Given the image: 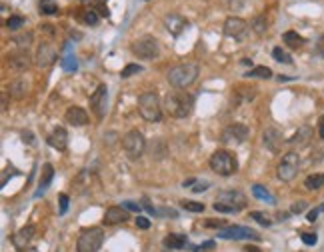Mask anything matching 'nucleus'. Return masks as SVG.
<instances>
[{
  "instance_id": "f257e3e1",
  "label": "nucleus",
  "mask_w": 324,
  "mask_h": 252,
  "mask_svg": "<svg viewBox=\"0 0 324 252\" xmlns=\"http://www.w3.org/2000/svg\"><path fill=\"white\" fill-rule=\"evenodd\" d=\"M194 108V96L188 92H168L164 96V110L172 118H186Z\"/></svg>"
},
{
  "instance_id": "f03ea898",
  "label": "nucleus",
  "mask_w": 324,
  "mask_h": 252,
  "mask_svg": "<svg viewBox=\"0 0 324 252\" xmlns=\"http://www.w3.org/2000/svg\"><path fill=\"white\" fill-rule=\"evenodd\" d=\"M198 72H200V70H198V64H194V62H184V64H178V66L170 68L168 74H166V78H168V82L172 84L174 88H188L190 84L196 82Z\"/></svg>"
},
{
  "instance_id": "7ed1b4c3",
  "label": "nucleus",
  "mask_w": 324,
  "mask_h": 252,
  "mask_svg": "<svg viewBox=\"0 0 324 252\" xmlns=\"http://www.w3.org/2000/svg\"><path fill=\"white\" fill-rule=\"evenodd\" d=\"M160 98L156 92H142L138 96V112L146 122H158L162 118Z\"/></svg>"
},
{
  "instance_id": "20e7f679",
  "label": "nucleus",
  "mask_w": 324,
  "mask_h": 252,
  "mask_svg": "<svg viewBox=\"0 0 324 252\" xmlns=\"http://www.w3.org/2000/svg\"><path fill=\"white\" fill-rule=\"evenodd\" d=\"M122 148L130 160H138L146 150V138L140 130H128L122 136Z\"/></svg>"
},
{
  "instance_id": "39448f33",
  "label": "nucleus",
  "mask_w": 324,
  "mask_h": 252,
  "mask_svg": "<svg viewBox=\"0 0 324 252\" xmlns=\"http://www.w3.org/2000/svg\"><path fill=\"white\" fill-rule=\"evenodd\" d=\"M104 242V232L98 226L84 228L76 242V252H98Z\"/></svg>"
},
{
  "instance_id": "423d86ee",
  "label": "nucleus",
  "mask_w": 324,
  "mask_h": 252,
  "mask_svg": "<svg viewBox=\"0 0 324 252\" xmlns=\"http://www.w3.org/2000/svg\"><path fill=\"white\" fill-rule=\"evenodd\" d=\"M210 168L220 174V176H230L236 172L238 162H236V156L228 150H216L212 156H210Z\"/></svg>"
},
{
  "instance_id": "0eeeda50",
  "label": "nucleus",
  "mask_w": 324,
  "mask_h": 252,
  "mask_svg": "<svg viewBox=\"0 0 324 252\" xmlns=\"http://www.w3.org/2000/svg\"><path fill=\"white\" fill-rule=\"evenodd\" d=\"M132 54L142 58V60H150V58H156L160 54V46H158V40L154 36H140L132 42L130 46Z\"/></svg>"
},
{
  "instance_id": "6e6552de",
  "label": "nucleus",
  "mask_w": 324,
  "mask_h": 252,
  "mask_svg": "<svg viewBox=\"0 0 324 252\" xmlns=\"http://www.w3.org/2000/svg\"><path fill=\"white\" fill-rule=\"evenodd\" d=\"M298 168H300V156H298L296 152H288V154H284L282 162L278 164L276 174H278V178H280L282 182H290V180L296 178Z\"/></svg>"
},
{
  "instance_id": "1a4fd4ad",
  "label": "nucleus",
  "mask_w": 324,
  "mask_h": 252,
  "mask_svg": "<svg viewBox=\"0 0 324 252\" xmlns=\"http://www.w3.org/2000/svg\"><path fill=\"white\" fill-rule=\"evenodd\" d=\"M218 238H226V240H260V234L248 226H226L222 230H218Z\"/></svg>"
},
{
  "instance_id": "9d476101",
  "label": "nucleus",
  "mask_w": 324,
  "mask_h": 252,
  "mask_svg": "<svg viewBox=\"0 0 324 252\" xmlns=\"http://www.w3.org/2000/svg\"><path fill=\"white\" fill-rule=\"evenodd\" d=\"M248 134H250L248 126L242 124V122H234V124H228L222 130L220 140L224 144H242L244 140L248 138Z\"/></svg>"
},
{
  "instance_id": "9b49d317",
  "label": "nucleus",
  "mask_w": 324,
  "mask_h": 252,
  "mask_svg": "<svg viewBox=\"0 0 324 252\" xmlns=\"http://www.w3.org/2000/svg\"><path fill=\"white\" fill-rule=\"evenodd\" d=\"M106 104H108V88H106V84H100L90 96V108L98 120H102L106 116Z\"/></svg>"
},
{
  "instance_id": "f8f14e48",
  "label": "nucleus",
  "mask_w": 324,
  "mask_h": 252,
  "mask_svg": "<svg viewBox=\"0 0 324 252\" xmlns=\"http://www.w3.org/2000/svg\"><path fill=\"white\" fill-rule=\"evenodd\" d=\"M222 30L230 38H242L246 34V30H248V22L242 20L240 16H228L224 20V24H222Z\"/></svg>"
},
{
  "instance_id": "ddd939ff",
  "label": "nucleus",
  "mask_w": 324,
  "mask_h": 252,
  "mask_svg": "<svg viewBox=\"0 0 324 252\" xmlns=\"http://www.w3.org/2000/svg\"><path fill=\"white\" fill-rule=\"evenodd\" d=\"M58 58V50L54 44L50 42H42L36 52V66L38 68H48L50 64H54V60Z\"/></svg>"
},
{
  "instance_id": "4468645a",
  "label": "nucleus",
  "mask_w": 324,
  "mask_h": 252,
  "mask_svg": "<svg viewBox=\"0 0 324 252\" xmlns=\"http://www.w3.org/2000/svg\"><path fill=\"white\" fill-rule=\"evenodd\" d=\"M188 24H190V22H188L182 14H178V12H170V14L164 16V28H166L172 36H178Z\"/></svg>"
},
{
  "instance_id": "2eb2a0df",
  "label": "nucleus",
  "mask_w": 324,
  "mask_h": 252,
  "mask_svg": "<svg viewBox=\"0 0 324 252\" xmlns=\"http://www.w3.org/2000/svg\"><path fill=\"white\" fill-rule=\"evenodd\" d=\"M216 202H224V204L234 206L236 210H242L246 206V196L240 190H222V192H218Z\"/></svg>"
},
{
  "instance_id": "dca6fc26",
  "label": "nucleus",
  "mask_w": 324,
  "mask_h": 252,
  "mask_svg": "<svg viewBox=\"0 0 324 252\" xmlns=\"http://www.w3.org/2000/svg\"><path fill=\"white\" fill-rule=\"evenodd\" d=\"M262 140H264V146L270 150V152H280L282 150V144H284V136L280 130L276 128H266L264 134H262Z\"/></svg>"
},
{
  "instance_id": "f3484780",
  "label": "nucleus",
  "mask_w": 324,
  "mask_h": 252,
  "mask_svg": "<svg viewBox=\"0 0 324 252\" xmlns=\"http://www.w3.org/2000/svg\"><path fill=\"white\" fill-rule=\"evenodd\" d=\"M8 66L16 72H24L30 68V54L28 50H16L8 56Z\"/></svg>"
},
{
  "instance_id": "a211bd4d",
  "label": "nucleus",
  "mask_w": 324,
  "mask_h": 252,
  "mask_svg": "<svg viewBox=\"0 0 324 252\" xmlns=\"http://www.w3.org/2000/svg\"><path fill=\"white\" fill-rule=\"evenodd\" d=\"M34 226H24V228H20L14 236H12V244H14V248L16 250H28V244L32 242V238H34Z\"/></svg>"
},
{
  "instance_id": "6ab92c4d",
  "label": "nucleus",
  "mask_w": 324,
  "mask_h": 252,
  "mask_svg": "<svg viewBox=\"0 0 324 252\" xmlns=\"http://www.w3.org/2000/svg\"><path fill=\"white\" fill-rule=\"evenodd\" d=\"M48 144L52 148H56V150H66V146H68V132H66V128H62V126L54 128L50 132V136H48Z\"/></svg>"
},
{
  "instance_id": "aec40b11",
  "label": "nucleus",
  "mask_w": 324,
  "mask_h": 252,
  "mask_svg": "<svg viewBox=\"0 0 324 252\" xmlns=\"http://www.w3.org/2000/svg\"><path fill=\"white\" fill-rule=\"evenodd\" d=\"M128 220V212L124 206H110V208L104 212V224L108 226H114V224H120V222H126Z\"/></svg>"
},
{
  "instance_id": "412c9836",
  "label": "nucleus",
  "mask_w": 324,
  "mask_h": 252,
  "mask_svg": "<svg viewBox=\"0 0 324 252\" xmlns=\"http://www.w3.org/2000/svg\"><path fill=\"white\" fill-rule=\"evenodd\" d=\"M64 118H66L68 124H72V126L88 124V112H86L84 108H80V106H70V108L66 110Z\"/></svg>"
},
{
  "instance_id": "4be33fe9",
  "label": "nucleus",
  "mask_w": 324,
  "mask_h": 252,
  "mask_svg": "<svg viewBox=\"0 0 324 252\" xmlns=\"http://www.w3.org/2000/svg\"><path fill=\"white\" fill-rule=\"evenodd\" d=\"M312 136H314V130L310 128V126H300L298 130H296V134L288 140L292 146H298V148H302V146H306V144H310V140H312Z\"/></svg>"
},
{
  "instance_id": "5701e85b",
  "label": "nucleus",
  "mask_w": 324,
  "mask_h": 252,
  "mask_svg": "<svg viewBox=\"0 0 324 252\" xmlns=\"http://www.w3.org/2000/svg\"><path fill=\"white\" fill-rule=\"evenodd\" d=\"M164 246H166L168 250H180V248H186V246H188V240H186V236H182V234H168V236L164 238Z\"/></svg>"
},
{
  "instance_id": "b1692460",
  "label": "nucleus",
  "mask_w": 324,
  "mask_h": 252,
  "mask_svg": "<svg viewBox=\"0 0 324 252\" xmlns=\"http://www.w3.org/2000/svg\"><path fill=\"white\" fill-rule=\"evenodd\" d=\"M148 148V152H150V156H152V160H162L164 156H166V152H168V148H166V142L162 140V138H156L150 146H146Z\"/></svg>"
},
{
  "instance_id": "393cba45",
  "label": "nucleus",
  "mask_w": 324,
  "mask_h": 252,
  "mask_svg": "<svg viewBox=\"0 0 324 252\" xmlns=\"http://www.w3.org/2000/svg\"><path fill=\"white\" fill-rule=\"evenodd\" d=\"M52 176H54V166H52V164H44V166H42V176H40V184H38V192H36V196H40L42 192L48 188V184H50Z\"/></svg>"
},
{
  "instance_id": "a878e982",
  "label": "nucleus",
  "mask_w": 324,
  "mask_h": 252,
  "mask_svg": "<svg viewBox=\"0 0 324 252\" xmlns=\"http://www.w3.org/2000/svg\"><path fill=\"white\" fill-rule=\"evenodd\" d=\"M282 42L288 46V48H292V50H296V48H300L302 44H304V38L298 34V32H294V30H288V32H284L282 34Z\"/></svg>"
},
{
  "instance_id": "bb28decb",
  "label": "nucleus",
  "mask_w": 324,
  "mask_h": 252,
  "mask_svg": "<svg viewBox=\"0 0 324 252\" xmlns=\"http://www.w3.org/2000/svg\"><path fill=\"white\" fill-rule=\"evenodd\" d=\"M250 28L258 34V36H262L266 30H268V20H266V14H258V16H254L252 20H250Z\"/></svg>"
},
{
  "instance_id": "cd10ccee",
  "label": "nucleus",
  "mask_w": 324,
  "mask_h": 252,
  "mask_svg": "<svg viewBox=\"0 0 324 252\" xmlns=\"http://www.w3.org/2000/svg\"><path fill=\"white\" fill-rule=\"evenodd\" d=\"M32 32H22V34H16L10 38V44L18 46V50H28V46L32 44Z\"/></svg>"
},
{
  "instance_id": "c85d7f7f",
  "label": "nucleus",
  "mask_w": 324,
  "mask_h": 252,
  "mask_svg": "<svg viewBox=\"0 0 324 252\" xmlns=\"http://www.w3.org/2000/svg\"><path fill=\"white\" fill-rule=\"evenodd\" d=\"M182 186H184V188H190L192 192H204V190H208L210 182H208V180H198V178H188V180L182 182Z\"/></svg>"
},
{
  "instance_id": "c756f323",
  "label": "nucleus",
  "mask_w": 324,
  "mask_h": 252,
  "mask_svg": "<svg viewBox=\"0 0 324 252\" xmlns=\"http://www.w3.org/2000/svg\"><path fill=\"white\" fill-rule=\"evenodd\" d=\"M84 6H88V8H94L100 16H108L110 12H108V6H106V2L108 0H80Z\"/></svg>"
},
{
  "instance_id": "7c9ffc66",
  "label": "nucleus",
  "mask_w": 324,
  "mask_h": 252,
  "mask_svg": "<svg viewBox=\"0 0 324 252\" xmlns=\"http://www.w3.org/2000/svg\"><path fill=\"white\" fill-rule=\"evenodd\" d=\"M304 186L308 190H318L324 186V172H316V174H310L306 180H304Z\"/></svg>"
},
{
  "instance_id": "2f4dec72",
  "label": "nucleus",
  "mask_w": 324,
  "mask_h": 252,
  "mask_svg": "<svg viewBox=\"0 0 324 252\" xmlns=\"http://www.w3.org/2000/svg\"><path fill=\"white\" fill-rule=\"evenodd\" d=\"M26 92H28L26 80L18 78V80H14V82L10 84V94H12L14 98H24V96H26Z\"/></svg>"
},
{
  "instance_id": "473e14b6",
  "label": "nucleus",
  "mask_w": 324,
  "mask_h": 252,
  "mask_svg": "<svg viewBox=\"0 0 324 252\" xmlns=\"http://www.w3.org/2000/svg\"><path fill=\"white\" fill-rule=\"evenodd\" d=\"M248 78H272V70L268 66H254L246 72Z\"/></svg>"
},
{
  "instance_id": "72a5a7b5",
  "label": "nucleus",
  "mask_w": 324,
  "mask_h": 252,
  "mask_svg": "<svg viewBox=\"0 0 324 252\" xmlns=\"http://www.w3.org/2000/svg\"><path fill=\"white\" fill-rule=\"evenodd\" d=\"M38 8H40V14H46V16H52L58 12V4L54 0H40Z\"/></svg>"
},
{
  "instance_id": "f704fd0d",
  "label": "nucleus",
  "mask_w": 324,
  "mask_h": 252,
  "mask_svg": "<svg viewBox=\"0 0 324 252\" xmlns=\"http://www.w3.org/2000/svg\"><path fill=\"white\" fill-rule=\"evenodd\" d=\"M252 194H254L256 198L264 200V202H266V200H268V202H272V200H274V198H272V194H270L262 184H254V186H252Z\"/></svg>"
},
{
  "instance_id": "c9c22d12",
  "label": "nucleus",
  "mask_w": 324,
  "mask_h": 252,
  "mask_svg": "<svg viewBox=\"0 0 324 252\" xmlns=\"http://www.w3.org/2000/svg\"><path fill=\"white\" fill-rule=\"evenodd\" d=\"M98 12L94 10V8H86V10H82L80 12V20L84 24H96L98 22Z\"/></svg>"
},
{
  "instance_id": "e433bc0d",
  "label": "nucleus",
  "mask_w": 324,
  "mask_h": 252,
  "mask_svg": "<svg viewBox=\"0 0 324 252\" xmlns=\"http://www.w3.org/2000/svg\"><path fill=\"white\" fill-rule=\"evenodd\" d=\"M272 56H274V60H278V62H282V64H292V56L284 50L282 46H276V48L272 50Z\"/></svg>"
},
{
  "instance_id": "4c0bfd02",
  "label": "nucleus",
  "mask_w": 324,
  "mask_h": 252,
  "mask_svg": "<svg viewBox=\"0 0 324 252\" xmlns=\"http://www.w3.org/2000/svg\"><path fill=\"white\" fill-rule=\"evenodd\" d=\"M144 68L140 66V64H126L124 68H122V72H120V76L122 78H130L132 74H138V72H142Z\"/></svg>"
},
{
  "instance_id": "58836bf2",
  "label": "nucleus",
  "mask_w": 324,
  "mask_h": 252,
  "mask_svg": "<svg viewBox=\"0 0 324 252\" xmlns=\"http://www.w3.org/2000/svg\"><path fill=\"white\" fill-rule=\"evenodd\" d=\"M22 26H24V18H22V16H10V18L6 20V28L12 30V32L18 30V28H22Z\"/></svg>"
},
{
  "instance_id": "ea45409f",
  "label": "nucleus",
  "mask_w": 324,
  "mask_h": 252,
  "mask_svg": "<svg viewBox=\"0 0 324 252\" xmlns=\"http://www.w3.org/2000/svg\"><path fill=\"white\" fill-rule=\"evenodd\" d=\"M180 206L188 212H204V204L202 202H194V200H182Z\"/></svg>"
},
{
  "instance_id": "a19ab883",
  "label": "nucleus",
  "mask_w": 324,
  "mask_h": 252,
  "mask_svg": "<svg viewBox=\"0 0 324 252\" xmlns=\"http://www.w3.org/2000/svg\"><path fill=\"white\" fill-rule=\"evenodd\" d=\"M250 218L258 220L262 226H270V224H272V218H270L266 212H258V210H256V212H250Z\"/></svg>"
},
{
  "instance_id": "79ce46f5",
  "label": "nucleus",
  "mask_w": 324,
  "mask_h": 252,
  "mask_svg": "<svg viewBox=\"0 0 324 252\" xmlns=\"http://www.w3.org/2000/svg\"><path fill=\"white\" fill-rule=\"evenodd\" d=\"M60 64H62V68H64V70H76V58H74L72 54L64 56V58L60 60Z\"/></svg>"
},
{
  "instance_id": "37998d69",
  "label": "nucleus",
  "mask_w": 324,
  "mask_h": 252,
  "mask_svg": "<svg viewBox=\"0 0 324 252\" xmlns=\"http://www.w3.org/2000/svg\"><path fill=\"white\" fill-rule=\"evenodd\" d=\"M300 238H302V242H304V244H308V246H314V244L318 242V236H316L314 232H302V234H300Z\"/></svg>"
},
{
  "instance_id": "c03bdc74",
  "label": "nucleus",
  "mask_w": 324,
  "mask_h": 252,
  "mask_svg": "<svg viewBox=\"0 0 324 252\" xmlns=\"http://www.w3.org/2000/svg\"><path fill=\"white\" fill-rule=\"evenodd\" d=\"M134 224H136L138 228H142V230H146V228H150V220H148L146 216H136V220H134Z\"/></svg>"
},
{
  "instance_id": "a18cd8bd",
  "label": "nucleus",
  "mask_w": 324,
  "mask_h": 252,
  "mask_svg": "<svg viewBox=\"0 0 324 252\" xmlns=\"http://www.w3.org/2000/svg\"><path fill=\"white\" fill-rule=\"evenodd\" d=\"M214 210H216V212H238V210L234 208V206H230V204H224V202H216V204H214Z\"/></svg>"
},
{
  "instance_id": "49530a36",
  "label": "nucleus",
  "mask_w": 324,
  "mask_h": 252,
  "mask_svg": "<svg viewBox=\"0 0 324 252\" xmlns=\"http://www.w3.org/2000/svg\"><path fill=\"white\" fill-rule=\"evenodd\" d=\"M306 206H308V204H306L304 200H298V202H294V204H292L290 212H292V214H300V212H304V210H306Z\"/></svg>"
},
{
  "instance_id": "de8ad7c7",
  "label": "nucleus",
  "mask_w": 324,
  "mask_h": 252,
  "mask_svg": "<svg viewBox=\"0 0 324 252\" xmlns=\"http://www.w3.org/2000/svg\"><path fill=\"white\" fill-rule=\"evenodd\" d=\"M212 248H214V240H208V242H202V244H198V246H192V250L194 252L212 250Z\"/></svg>"
},
{
  "instance_id": "09e8293b",
  "label": "nucleus",
  "mask_w": 324,
  "mask_h": 252,
  "mask_svg": "<svg viewBox=\"0 0 324 252\" xmlns=\"http://www.w3.org/2000/svg\"><path fill=\"white\" fill-rule=\"evenodd\" d=\"M58 200H60V214H64V212L68 210V196H66V194H60Z\"/></svg>"
},
{
  "instance_id": "8fccbe9b",
  "label": "nucleus",
  "mask_w": 324,
  "mask_h": 252,
  "mask_svg": "<svg viewBox=\"0 0 324 252\" xmlns=\"http://www.w3.org/2000/svg\"><path fill=\"white\" fill-rule=\"evenodd\" d=\"M322 210H324V204H322V206H318V208L310 210V212H308V222H314V220L318 218V214H320Z\"/></svg>"
},
{
  "instance_id": "3c124183",
  "label": "nucleus",
  "mask_w": 324,
  "mask_h": 252,
  "mask_svg": "<svg viewBox=\"0 0 324 252\" xmlns=\"http://www.w3.org/2000/svg\"><path fill=\"white\" fill-rule=\"evenodd\" d=\"M122 206H124V208H126V210H136V212H138V210L142 208V204H136V202H130V200H126V202H122Z\"/></svg>"
},
{
  "instance_id": "603ef678",
  "label": "nucleus",
  "mask_w": 324,
  "mask_h": 252,
  "mask_svg": "<svg viewBox=\"0 0 324 252\" xmlns=\"http://www.w3.org/2000/svg\"><path fill=\"white\" fill-rule=\"evenodd\" d=\"M246 2H248V0H230V8H232V10H240Z\"/></svg>"
},
{
  "instance_id": "864d4df0",
  "label": "nucleus",
  "mask_w": 324,
  "mask_h": 252,
  "mask_svg": "<svg viewBox=\"0 0 324 252\" xmlns=\"http://www.w3.org/2000/svg\"><path fill=\"white\" fill-rule=\"evenodd\" d=\"M38 28H40V32H46V34H50V36L54 34V26H52V24H40Z\"/></svg>"
},
{
  "instance_id": "5fc2aeb1",
  "label": "nucleus",
  "mask_w": 324,
  "mask_h": 252,
  "mask_svg": "<svg viewBox=\"0 0 324 252\" xmlns=\"http://www.w3.org/2000/svg\"><path fill=\"white\" fill-rule=\"evenodd\" d=\"M316 50H318V54L324 58V34L318 38V44H316Z\"/></svg>"
},
{
  "instance_id": "6e6d98bb",
  "label": "nucleus",
  "mask_w": 324,
  "mask_h": 252,
  "mask_svg": "<svg viewBox=\"0 0 324 252\" xmlns=\"http://www.w3.org/2000/svg\"><path fill=\"white\" fill-rule=\"evenodd\" d=\"M8 108V92H2V110Z\"/></svg>"
},
{
  "instance_id": "4d7b16f0",
  "label": "nucleus",
  "mask_w": 324,
  "mask_h": 252,
  "mask_svg": "<svg viewBox=\"0 0 324 252\" xmlns=\"http://www.w3.org/2000/svg\"><path fill=\"white\" fill-rule=\"evenodd\" d=\"M318 136L324 140V118H320V124H318Z\"/></svg>"
},
{
  "instance_id": "13d9d810",
  "label": "nucleus",
  "mask_w": 324,
  "mask_h": 252,
  "mask_svg": "<svg viewBox=\"0 0 324 252\" xmlns=\"http://www.w3.org/2000/svg\"><path fill=\"white\" fill-rule=\"evenodd\" d=\"M244 252H260V250H258V248H254V246H246Z\"/></svg>"
},
{
  "instance_id": "bf43d9fd",
  "label": "nucleus",
  "mask_w": 324,
  "mask_h": 252,
  "mask_svg": "<svg viewBox=\"0 0 324 252\" xmlns=\"http://www.w3.org/2000/svg\"><path fill=\"white\" fill-rule=\"evenodd\" d=\"M242 64H246V66L250 64V66H252V60H250V58H244V60H242Z\"/></svg>"
},
{
  "instance_id": "052dcab7",
  "label": "nucleus",
  "mask_w": 324,
  "mask_h": 252,
  "mask_svg": "<svg viewBox=\"0 0 324 252\" xmlns=\"http://www.w3.org/2000/svg\"><path fill=\"white\" fill-rule=\"evenodd\" d=\"M24 252H38L36 248H28V250H24Z\"/></svg>"
}]
</instances>
